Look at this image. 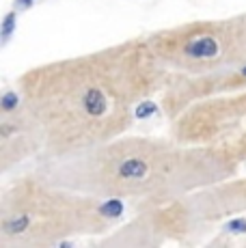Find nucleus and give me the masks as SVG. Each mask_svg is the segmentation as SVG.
Instances as JSON below:
<instances>
[{
	"instance_id": "1",
	"label": "nucleus",
	"mask_w": 246,
	"mask_h": 248,
	"mask_svg": "<svg viewBox=\"0 0 246 248\" xmlns=\"http://www.w3.org/2000/svg\"><path fill=\"white\" fill-rule=\"evenodd\" d=\"M220 52V46L214 37H197L186 46V54L190 59H214Z\"/></svg>"
},
{
	"instance_id": "2",
	"label": "nucleus",
	"mask_w": 246,
	"mask_h": 248,
	"mask_svg": "<svg viewBox=\"0 0 246 248\" xmlns=\"http://www.w3.org/2000/svg\"><path fill=\"white\" fill-rule=\"evenodd\" d=\"M147 162L145 160H140V158H127V160H123L121 164H119V177L121 179H125V181H138V179H143L145 175H147Z\"/></svg>"
},
{
	"instance_id": "3",
	"label": "nucleus",
	"mask_w": 246,
	"mask_h": 248,
	"mask_svg": "<svg viewBox=\"0 0 246 248\" xmlns=\"http://www.w3.org/2000/svg\"><path fill=\"white\" fill-rule=\"evenodd\" d=\"M15 28H17V16H15V11L4 13L2 24H0V39H2V44H9V41H11Z\"/></svg>"
},
{
	"instance_id": "4",
	"label": "nucleus",
	"mask_w": 246,
	"mask_h": 248,
	"mask_svg": "<svg viewBox=\"0 0 246 248\" xmlns=\"http://www.w3.org/2000/svg\"><path fill=\"white\" fill-rule=\"evenodd\" d=\"M99 214L102 216H108V218H117L123 214V203L119 201V199H110V201H106L99 207Z\"/></svg>"
},
{
	"instance_id": "5",
	"label": "nucleus",
	"mask_w": 246,
	"mask_h": 248,
	"mask_svg": "<svg viewBox=\"0 0 246 248\" xmlns=\"http://www.w3.org/2000/svg\"><path fill=\"white\" fill-rule=\"evenodd\" d=\"M17 102H20L17 93L7 91V93L2 95V99H0V108H2L4 112H13V110H17Z\"/></svg>"
},
{
	"instance_id": "6",
	"label": "nucleus",
	"mask_w": 246,
	"mask_h": 248,
	"mask_svg": "<svg viewBox=\"0 0 246 248\" xmlns=\"http://www.w3.org/2000/svg\"><path fill=\"white\" fill-rule=\"evenodd\" d=\"M158 108H155V104L154 102H140L138 106H136V119H147V117H151Z\"/></svg>"
},
{
	"instance_id": "7",
	"label": "nucleus",
	"mask_w": 246,
	"mask_h": 248,
	"mask_svg": "<svg viewBox=\"0 0 246 248\" xmlns=\"http://www.w3.org/2000/svg\"><path fill=\"white\" fill-rule=\"evenodd\" d=\"M225 229H227L229 233H244V231H246V220H244V218H235V220L227 222Z\"/></svg>"
},
{
	"instance_id": "8",
	"label": "nucleus",
	"mask_w": 246,
	"mask_h": 248,
	"mask_svg": "<svg viewBox=\"0 0 246 248\" xmlns=\"http://www.w3.org/2000/svg\"><path fill=\"white\" fill-rule=\"evenodd\" d=\"M35 4V0H15V7L17 9H31Z\"/></svg>"
},
{
	"instance_id": "9",
	"label": "nucleus",
	"mask_w": 246,
	"mask_h": 248,
	"mask_svg": "<svg viewBox=\"0 0 246 248\" xmlns=\"http://www.w3.org/2000/svg\"><path fill=\"white\" fill-rule=\"evenodd\" d=\"M242 76H246V67H242Z\"/></svg>"
}]
</instances>
